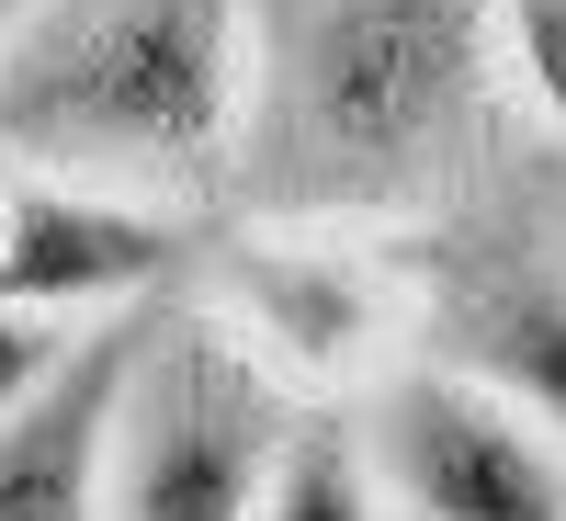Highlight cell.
<instances>
[{
    "label": "cell",
    "instance_id": "obj_8",
    "mask_svg": "<svg viewBox=\"0 0 566 521\" xmlns=\"http://www.w3.org/2000/svg\"><path fill=\"white\" fill-rule=\"evenodd\" d=\"M442 329H453V363L488 374L499 397H522L544 431L566 442V283L533 272V261H488L442 295Z\"/></svg>",
    "mask_w": 566,
    "mask_h": 521
},
{
    "label": "cell",
    "instance_id": "obj_6",
    "mask_svg": "<svg viewBox=\"0 0 566 521\" xmlns=\"http://www.w3.org/2000/svg\"><path fill=\"white\" fill-rule=\"evenodd\" d=\"M216 306L317 397L374 386V374H386V341H397V272L363 239H340V216H295V227L239 239L216 261Z\"/></svg>",
    "mask_w": 566,
    "mask_h": 521
},
{
    "label": "cell",
    "instance_id": "obj_1",
    "mask_svg": "<svg viewBox=\"0 0 566 521\" xmlns=\"http://www.w3.org/2000/svg\"><path fill=\"white\" fill-rule=\"evenodd\" d=\"M261 114V0H34L0 34V148L80 181H205Z\"/></svg>",
    "mask_w": 566,
    "mask_h": 521
},
{
    "label": "cell",
    "instance_id": "obj_9",
    "mask_svg": "<svg viewBox=\"0 0 566 521\" xmlns=\"http://www.w3.org/2000/svg\"><path fill=\"white\" fill-rule=\"evenodd\" d=\"M261 521H397L386 477H374V454H363V419L306 408V419H295V442H283V465H272Z\"/></svg>",
    "mask_w": 566,
    "mask_h": 521
},
{
    "label": "cell",
    "instance_id": "obj_5",
    "mask_svg": "<svg viewBox=\"0 0 566 521\" xmlns=\"http://www.w3.org/2000/svg\"><path fill=\"white\" fill-rule=\"evenodd\" d=\"M170 283H181V227L148 194L80 170L0 181V306L103 329V317H148V295H170Z\"/></svg>",
    "mask_w": 566,
    "mask_h": 521
},
{
    "label": "cell",
    "instance_id": "obj_10",
    "mask_svg": "<svg viewBox=\"0 0 566 521\" xmlns=\"http://www.w3.org/2000/svg\"><path fill=\"white\" fill-rule=\"evenodd\" d=\"M499 12V58L522 80V103L566 125V0H488Z\"/></svg>",
    "mask_w": 566,
    "mask_h": 521
},
{
    "label": "cell",
    "instance_id": "obj_4",
    "mask_svg": "<svg viewBox=\"0 0 566 521\" xmlns=\"http://www.w3.org/2000/svg\"><path fill=\"white\" fill-rule=\"evenodd\" d=\"M363 454L397 521H566V442L453 352L363 386Z\"/></svg>",
    "mask_w": 566,
    "mask_h": 521
},
{
    "label": "cell",
    "instance_id": "obj_7",
    "mask_svg": "<svg viewBox=\"0 0 566 521\" xmlns=\"http://www.w3.org/2000/svg\"><path fill=\"white\" fill-rule=\"evenodd\" d=\"M159 317V306H148ZM148 317H103L80 329V352L0 419V521H103L114 488V419H125V374Z\"/></svg>",
    "mask_w": 566,
    "mask_h": 521
},
{
    "label": "cell",
    "instance_id": "obj_2",
    "mask_svg": "<svg viewBox=\"0 0 566 521\" xmlns=\"http://www.w3.org/2000/svg\"><path fill=\"white\" fill-rule=\"evenodd\" d=\"M499 58L488 0H272L261 12V194L283 216L408 205L476 125Z\"/></svg>",
    "mask_w": 566,
    "mask_h": 521
},
{
    "label": "cell",
    "instance_id": "obj_12",
    "mask_svg": "<svg viewBox=\"0 0 566 521\" xmlns=\"http://www.w3.org/2000/svg\"><path fill=\"white\" fill-rule=\"evenodd\" d=\"M23 12H34V0H0V34H12V23H23Z\"/></svg>",
    "mask_w": 566,
    "mask_h": 521
},
{
    "label": "cell",
    "instance_id": "obj_11",
    "mask_svg": "<svg viewBox=\"0 0 566 521\" xmlns=\"http://www.w3.org/2000/svg\"><path fill=\"white\" fill-rule=\"evenodd\" d=\"M80 352V329H57V317H23V306H0V419H12L45 374H57Z\"/></svg>",
    "mask_w": 566,
    "mask_h": 521
},
{
    "label": "cell",
    "instance_id": "obj_3",
    "mask_svg": "<svg viewBox=\"0 0 566 521\" xmlns=\"http://www.w3.org/2000/svg\"><path fill=\"white\" fill-rule=\"evenodd\" d=\"M295 419H306L295 374L227 306H193V317L159 306L125 374L103 521H261Z\"/></svg>",
    "mask_w": 566,
    "mask_h": 521
}]
</instances>
